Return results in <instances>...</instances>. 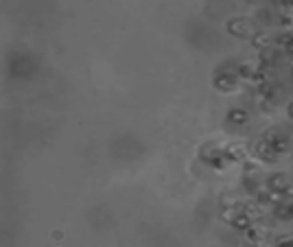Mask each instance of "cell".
Instances as JSON below:
<instances>
[{
	"mask_svg": "<svg viewBox=\"0 0 293 247\" xmlns=\"http://www.w3.org/2000/svg\"><path fill=\"white\" fill-rule=\"evenodd\" d=\"M243 186L248 188V192H252V195H256V190H258V182L254 177H250V175H245L243 177Z\"/></svg>",
	"mask_w": 293,
	"mask_h": 247,
	"instance_id": "obj_11",
	"label": "cell"
},
{
	"mask_svg": "<svg viewBox=\"0 0 293 247\" xmlns=\"http://www.w3.org/2000/svg\"><path fill=\"white\" fill-rule=\"evenodd\" d=\"M280 26H293V16H287V13H284V16H280Z\"/></svg>",
	"mask_w": 293,
	"mask_h": 247,
	"instance_id": "obj_13",
	"label": "cell"
},
{
	"mask_svg": "<svg viewBox=\"0 0 293 247\" xmlns=\"http://www.w3.org/2000/svg\"><path fill=\"white\" fill-rule=\"evenodd\" d=\"M245 234H248V238H250V241H261V234H258V228H254V225H250V228L248 230H245Z\"/></svg>",
	"mask_w": 293,
	"mask_h": 247,
	"instance_id": "obj_12",
	"label": "cell"
},
{
	"mask_svg": "<svg viewBox=\"0 0 293 247\" xmlns=\"http://www.w3.org/2000/svg\"><path fill=\"white\" fill-rule=\"evenodd\" d=\"M236 75L243 77V79H252V77H254V66H252V64H241L236 68Z\"/></svg>",
	"mask_w": 293,
	"mask_h": 247,
	"instance_id": "obj_10",
	"label": "cell"
},
{
	"mask_svg": "<svg viewBox=\"0 0 293 247\" xmlns=\"http://www.w3.org/2000/svg\"><path fill=\"white\" fill-rule=\"evenodd\" d=\"M274 215L280 219V221H291L293 219V212H291V204H287V202H280V204H276L274 206Z\"/></svg>",
	"mask_w": 293,
	"mask_h": 247,
	"instance_id": "obj_8",
	"label": "cell"
},
{
	"mask_svg": "<svg viewBox=\"0 0 293 247\" xmlns=\"http://www.w3.org/2000/svg\"><path fill=\"white\" fill-rule=\"evenodd\" d=\"M263 140H267V142L271 144V149H274L278 156H284V153H289V149H291V138L284 136V133H280V131H271Z\"/></svg>",
	"mask_w": 293,
	"mask_h": 247,
	"instance_id": "obj_2",
	"label": "cell"
},
{
	"mask_svg": "<svg viewBox=\"0 0 293 247\" xmlns=\"http://www.w3.org/2000/svg\"><path fill=\"white\" fill-rule=\"evenodd\" d=\"M256 156H258V160H263L265 164H274V162H278V153L271 149V144L267 142V140H261V142L256 144Z\"/></svg>",
	"mask_w": 293,
	"mask_h": 247,
	"instance_id": "obj_4",
	"label": "cell"
},
{
	"mask_svg": "<svg viewBox=\"0 0 293 247\" xmlns=\"http://www.w3.org/2000/svg\"><path fill=\"white\" fill-rule=\"evenodd\" d=\"M236 83H238V75H236V72H219V75L215 77V88L221 90V92L236 90Z\"/></svg>",
	"mask_w": 293,
	"mask_h": 247,
	"instance_id": "obj_3",
	"label": "cell"
},
{
	"mask_svg": "<svg viewBox=\"0 0 293 247\" xmlns=\"http://www.w3.org/2000/svg\"><path fill=\"white\" fill-rule=\"evenodd\" d=\"M265 184H267L269 190H280V192H284V190L289 188V177H287V173H271Z\"/></svg>",
	"mask_w": 293,
	"mask_h": 247,
	"instance_id": "obj_5",
	"label": "cell"
},
{
	"mask_svg": "<svg viewBox=\"0 0 293 247\" xmlns=\"http://www.w3.org/2000/svg\"><path fill=\"white\" fill-rule=\"evenodd\" d=\"M276 243H278V245H293V238H291V236H282V238H278Z\"/></svg>",
	"mask_w": 293,
	"mask_h": 247,
	"instance_id": "obj_14",
	"label": "cell"
},
{
	"mask_svg": "<svg viewBox=\"0 0 293 247\" xmlns=\"http://www.w3.org/2000/svg\"><path fill=\"white\" fill-rule=\"evenodd\" d=\"M225 29H228L230 35H234V37H241V39H248L254 35V26H252V22L248 18H243V16H236V18H230L228 20V24H225Z\"/></svg>",
	"mask_w": 293,
	"mask_h": 247,
	"instance_id": "obj_1",
	"label": "cell"
},
{
	"mask_svg": "<svg viewBox=\"0 0 293 247\" xmlns=\"http://www.w3.org/2000/svg\"><path fill=\"white\" fill-rule=\"evenodd\" d=\"M230 223H232V228H234V230H243L245 232L252 225V217H250V212H241V210H238Z\"/></svg>",
	"mask_w": 293,
	"mask_h": 247,
	"instance_id": "obj_7",
	"label": "cell"
},
{
	"mask_svg": "<svg viewBox=\"0 0 293 247\" xmlns=\"http://www.w3.org/2000/svg\"><path fill=\"white\" fill-rule=\"evenodd\" d=\"M282 7H287V9H293V0H280Z\"/></svg>",
	"mask_w": 293,
	"mask_h": 247,
	"instance_id": "obj_16",
	"label": "cell"
},
{
	"mask_svg": "<svg viewBox=\"0 0 293 247\" xmlns=\"http://www.w3.org/2000/svg\"><path fill=\"white\" fill-rule=\"evenodd\" d=\"M250 39H252V46H254V48H258V51L267 48L269 42H271V37H269L265 31H261V33H254V35H252Z\"/></svg>",
	"mask_w": 293,
	"mask_h": 247,
	"instance_id": "obj_9",
	"label": "cell"
},
{
	"mask_svg": "<svg viewBox=\"0 0 293 247\" xmlns=\"http://www.w3.org/2000/svg\"><path fill=\"white\" fill-rule=\"evenodd\" d=\"M228 121L241 127V125H245V123L250 121V112L243 110V108H232V110L228 112Z\"/></svg>",
	"mask_w": 293,
	"mask_h": 247,
	"instance_id": "obj_6",
	"label": "cell"
},
{
	"mask_svg": "<svg viewBox=\"0 0 293 247\" xmlns=\"http://www.w3.org/2000/svg\"><path fill=\"white\" fill-rule=\"evenodd\" d=\"M287 116H289V121H293V101L287 105Z\"/></svg>",
	"mask_w": 293,
	"mask_h": 247,
	"instance_id": "obj_15",
	"label": "cell"
},
{
	"mask_svg": "<svg viewBox=\"0 0 293 247\" xmlns=\"http://www.w3.org/2000/svg\"><path fill=\"white\" fill-rule=\"evenodd\" d=\"M291 77H293V70H291Z\"/></svg>",
	"mask_w": 293,
	"mask_h": 247,
	"instance_id": "obj_17",
	"label": "cell"
}]
</instances>
